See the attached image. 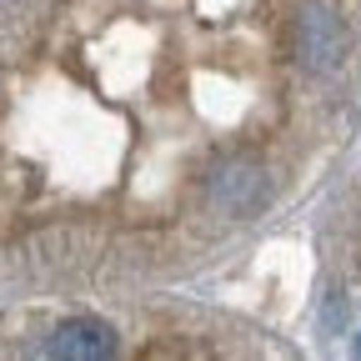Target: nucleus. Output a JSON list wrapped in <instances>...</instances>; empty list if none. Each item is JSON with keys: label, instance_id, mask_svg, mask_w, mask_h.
<instances>
[{"label": "nucleus", "instance_id": "obj_4", "mask_svg": "<svg viewBox=\"0 0 361 361\" xmlns=\"http://www.w3.org/2000/svg\"><path fill=\"white\" fill-rule=\"evenodd\" d=\"M356 351H361V341H356Z\"/></svg>", "mask_w": 361, "mask_h": 361}, {"label": "nucleus", "instance_id": "obj_3", "mask_svg": "<svg viewBox=\"0 0 361 361\" xmlns=\"http://www.w3.org/2000/svg\"><path fill=\"white\" fill-rule=\"evenodd\" d=\"M261 201H266V176H261V166L231 161V166H221V171L211 176V206H216V211L251 216Z\"/></svg>", "mask_w": 361, "mask_h": 361}, {"label": "nucleus", "instance_id": "obj_2", "mask_svg": "<svg viewBox=\"0 0 361 361\" xmlns=\"http://www.w3.org/2000/svg\"><path fill=\"white\" fill-rule=\"evenodd\" d=\"M116 346H121L116 331L106 322H96V316H71L45 341V351L61 361H106V356H116Z\"/></svg>", "mask_w": 361, "mask_h": 361}, {"label": "nucleus", "instance_id": "obj_1", "mask_svg": "<svg viewBox=\"0 0 361 361\" xmlns=\"http://www.w3.org/2000/svg\"><path fill=\"white\" fill-rule=\"evenodd\" d=\"M296 51L311 71H336L346 56V25L326 6H306L296 20Z\"/></svg>", "mask_w": 361, "mask_h": 361}]
</instances>
